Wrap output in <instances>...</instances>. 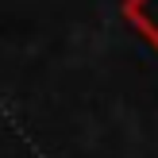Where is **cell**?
Segmentation results:
<instances>
[{"instance_id":"1","label":"cell","mask_w":158,"mask_h":158,"mask_svg":"<svg viewBox=\"0 0 158 158\" xmlns=\"http://www.w3.org/2000/svg\"><path fill=\"white\" fill-rule=\"evenodd\" d=\"M120 15L135 27V35L158 54V0H120Z\"/></svg>"}]
</instances>
